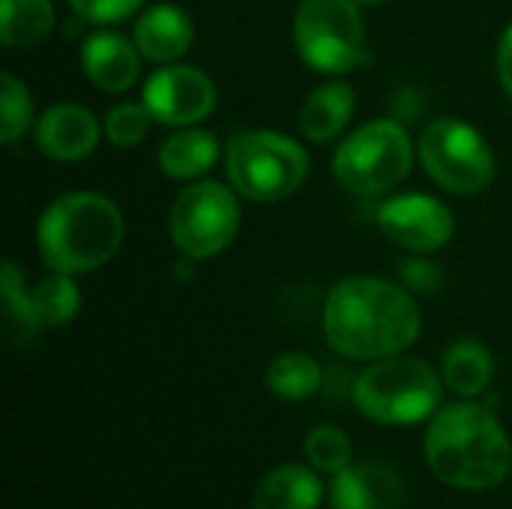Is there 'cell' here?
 Returning <instances> with one entry per match:
<instances>
[{
    "label": "cell",
    "instance_id": "6da1fadb",
    "mask_svg": "<svg viewBox=\"0 0 512 509\" xmlns=\"http://www.w3.org/2000/svg\"><path fill=\"white\" fill-rule=\"evenodd\" d=\"M423 330L420 306L405 285L351 276L324 303L327 345L348 360H384L408 351Z\"/></svg>",
    "mask_w": 512,
    "mask_h": 509
},
{
    "label": "cell",
    "instance_id": "7a4b0ae2",
    "mask_svg": "<svg viewBox=\"0 0 512 509\" xmlns=\"http://www.w3.org/2000/svg\"><path fill=\"white\" fill-rule=\"evenodd\" d=\"M432 474L456 489H495L512 471V441L486 405L459 402L435 414L426 432Z\"/></svg>",
    "mask_w": 512,
    "mask_h": 509
},
{
    "label": "cell",
    "instance_id": "3957f363",
    "mask_svg": "<svg viewBox=\"0 0 512 509\" xmlns=\"http://www.w3.org/2000/svg\"><path fill=\"white\" fill-rule=\"evenodd\" d=\"M120 207L99 192H66L54 198L36 225L39 258L66 276L105 267L123 243Z\"/></svg>",
    "mask_w": 512,
    "mask_h": 509
},
{
    "label": "cell",
    "instance_id": "277c9868",
    "mask_svg": "<svg viewBox=\"0 0 512 509\" xmlns=\"http://www.w3.org/2000/svg\"><path fill=\"white\" fill-rule=\"evenodd\" d=\"M441 402V378L417 357H384L375 360L354 381V405L381 426H411Z\"/></svg>",
    "mask_w": 512,
    "mask_h": 509
},
{
    "label": "cell",
    "instance_id": "5b68a950",
    "mask_svg": "<svg viewBox=\"0 0 512 509\" xmlns=\"http://www.w3.org/2000/svg\"><path fill=\"white\" fill-rule=\"evenodd\" d=\"M411 162L408 129L399 120H369L339 144L333 177L348 195L372 198L396 189L411 174Z\"/></svg>",
    "mask_w": 512,
    "mask_h": 509
},
{
    "label": "cell",
    "instance_id": "8992f818",
    "mask_svg": "<svg viewBox=\"0 0 512 509\" xmlns=\"http://www.w3.org/2000/svg\"><path fill=\"white\" fill-rule=\"evenodd\" d=\"M225 168L237 195L273 204L303 186L309 174V156L288 135L243 132L228 144Z\"/></svg>",
    "mask_w": 512,
    "mask_h": 509
},
{
    "label": "cell",
    "instance_id": "52a82bcc",
    "mask_svg": "<svg viewBox=\"0 0 512 509\" xmlns=\"http://www.w3.org/2000/svg\"><path fill=\"white\" fill-rule=\"evenodd\" d=\"M294 42L306 66L345 75L366 60V30L357 0H300Z\"/></svg>",
    "mask_w": 512,
    "mask_h": 509
},
{
    "label": "cell",
    "instance_id": "ba28073f",
    "mask_svg": "<svg viewBox=\"0 0 512 509\" xmlns=\"http://www.w3.org/2000/svg\"><path fill=\"white\" fill-rule=\"evenodd\" d=\"M426 174L453 195H480L495 177V153L486 138L459 117H438L420 138Z\"/></svg>",
    "mask_w": 512,
    "mask_h": 509
},
{
    "label": "cell",
    "instance_id": "9c48e42d",
    "mask_svg": "<svg viewBox=\"0 0 512 509\" xmlns=\"http://www.w3.org/2000/svg\"><path fill=\"white\" fill-rule=\"evenodd\" d=\"M168 231L183 258L207 261L225 252L240 231L237 195L216 180L192 183L174 198Z\"/></svg>",
    "mask_w": 512,
    "mask_h": 509
},
{
    "label": "cell",
    "instance_id": "30bf717a",
    "mask_svg": "<svg viewBox=\"0 0 512 509\" xmlns=\"http://www.w3.org/2000/svg\"><path fill=\"white\" fill-rule=\"evenodd\" d=\"M144 105L165 126H195L216 108V84L198 66H165L144 84Z\"/></svg>",
    "mask_w": 512,
    "mask_h": 509
},
{
    "label": "cell",
    "instance_id": "8fae6325",
    "mask_svg": "<svg viewBox=\"0 0 512 509\" xmlns=\"http://www.w3.org/2000/svg\"><path fill=\"white\" fill-rule=\"evenodd\" d=\"M378 228L402 249L438 252L441 246L450 243L456 231V219L444 201L423 195V192H411V195H396L381 204Z\"/></svg>",
    "mask_w": 512,
    "mask_h": 509
},
{
    "label": "cell",
    "instance_id": "7c38bea8",
    "mask_svg": "<svg viewBox=\"0 0 512 509\" xmlns=\"http://www.w3.org/2000/svg\"><path fill=\"white\" fill-rule=\"evenodd\" d=\"M330 504L333 509H402L405 486L384 462H351L345 471L333 474Z\"/></svg>",
    "mask_w": 512,
    "mask_h": 509
},
{
    "label": "cell",
    "instance_id": "4fadbf2b",
    "mask_svg": "<svg viewBox=\"0 0 512 509\" xmlns=\"http://www.w3.org/2000/svg\"><path fill=\"white\" fill-rule=\"evenodd\" d=\"M99 144L96 117L75 102L51 105L36 123V147L57 162H78Z\"/></svg>",
    "mask_w": 512,
    "mask_h": 509
},
{
    "label": "cell",
    "instance_id": "5bb4252c",
    "mask_svg": "<svg viewBox=\"0 0 512 509\" xmlns=\"http://www.w3.org/2000/svg\"><path fill=\"white\" fill-rule=\"evenodd\" d=\"M81 66H84V75L93 87H99L105 93H120L138 81L141 51L135 42L123 39L120 33L102 30L84 42Z\"/></svg>",
    "mask_w": 512,
    "mask_h": 509
},
{
    "label": "cell",
    "instance_id": "9a60e30c",
    "mask_svg": "<svg viewBox=\"0 0 512 509\" xmlns=\"http://www.w3.org/2000/svg\"><path fill=\"white\" fill-rule=\"evenodd\" d=\"M192 39H195L192 18L174 3L150 6L135 24V45H138L141 57H147L153 63H171V60L183 57L189 51Z\"/></svg>",
    "mask_w": 512,
    "mask_h": 509
},
{
    "label": "cell",
    "instance_id": "2e32d148",
    "mask_svg": "<svg viewBox=\"0 0 512 509\" xmlns=\"http://www.w3.org/2000/svg\"><path fill=\"white\" fill-rule=\"evenodd\" d=\"M324 495L321 480L306 465H279L267 471L252 492L255 509H318Z\"/></svg>",
    "mask_w": 512,
    "mask_h": 509
},
{
    "label": "cell",
    "instance_id": "e0dca14e",
    "mask_svg": "<svg viewBox=\"0 0 512 509\" xmlns=\"http://www.w3.org/2000/svg\"><path fill=\"white\" fill-rule=\"evenodd\" d=\"M354 114V87L345 81H327L312 90L300 108V132L315 141H333Z\"/></svg>",
    "mask_w": 512,
    "mask_h": 509
},
{
    "label": "cell",
    "instance_id": "ac0fdd59",
    "mask_svg": "<svg viewBox=\"0 0 512 509\" xmlns=\"http://www.w3.org/2000/svg\"><path fill=\"white\" fill-rule=\"evenodd\" d=\"M216 156H219V141L213 132L198 126H183L159 147V168L171 180H195L213 168Z\"/></svg>",
    "mask_w": 512,
    "mask_h": 509
},
{
    "label": "cell",
    "instance_id": "d6986e66",
    "mask_svg": "<svg viewBox=\"0 0 512 509\" xmlns=\"http://www.w3.org/2000/svg\"><path fill=\"white\" fill-rule=\"evenodd\" d=\"M495 363L486 345L477 339H459L444 354V384L465 399L483 396L492 384Z\"/></svg>",
    "mask_w": 512,
    "mask_h": 509
},
{
    "label": "cell",
    "instance_id": "ffe728a7",
    "mask_svg": "<svg viewBox=\"0 0 512 509\" xmlns=\"http://www.w3.org/2000/svg\"><path fill=\"white\" fill-rule=\"evenodd\" d=\"M54 27L51 0H0V42L6 48H33Z\"/></svg>",
    "mask_w": 512,
    "mask_h": 509
},
{
    "label": "cell",
    "instance_id": "44dd1931",
    "mask_svg": "<svg viewBox=\"0 0 512 509\" xmlns=\"http://www.w3.org/2000/svg\"><path fill=\"white\" fill-rule=\"evenodd\" d=\"M81 309V294L78 285L72 282V276L66 273H54L48 279H42L33 291H30V312L36 327H63L69 324Z\"/></svg>",
    "mask_w": 512,
    "mask_h": 509
},
{
    "label": "cell",
    "instance_id": "7402d4cb",
    "mask_svg": "<svg viewBox=\"0 0 512 509\" xmlns=\"http://www.w3.org/2000/svg\"><path fill=\"white\" fill-rule=\"evenodd\" d=\"M324 384V372L318 366V360L306 357V354H279L270 369H267V387L288 402H303L309 396H315Z\"/></svg>",
    "mask_w": 512,
    "mask_h": 509
},
{
    "label": "cell",
    "instance_id": "603a6c76",
    "mask_svg": "<svg viewBox=\"0 0 512 509\" xmlns=\"http://www.w3.org/2000/svg\"><path fill=\"white\" fill-rule=\"evenodd\" d=\"M0 288H3V312H6L9 330L21 339H33L39 333V327H36L33 312H30V288H27L24 273L18 270L15 261H3Z\"/></svg>",
    "mask_w": 512,
    "mask_h": 509
},
{
    "label": "cell",
    "instance_id": "cb8c5ba5",
    "mask_svg": "<svg viewBox=\"0 0 512 509\" xmlns=\"http://www.w3.org/2000/svg\"><path fill=\"white\" fill-rule=\"evenodd\" d=\"M303 453L315 471L339 474L351 465V438L339 426H318L306 435Z\"/></svg>",
    "mask_w": 512,
    "mask_h": 509
},
{
    "label": "cell",
    "instance_id": "d4e9b609",
    "mask_svg": "<svg viewBox=\"0 0 512 509\" xmlns=\"http://www.w3.org/2000/svg\"><path fill=\"white\" fill-rule=\"evenodd\" d=\"M0 87V141L15 144L33 120V99L30 90L12 72H3Z\"/></svg>",
    "mask_w": 512,
    "mask_h": 509
},
{
    "label": "cell",
    "instance_id": "484cf974",
    "mask_svg": "<svg viewBox=\"0 0 512 509\" xmlns=\"http://www.w3.org/2000/svg\"><path fill=\"white\" fill-rule=\"evenodd\" d=\"M153 114L141 102H120L108 111L105 117V135L114 147H135L147 138Z\"/></svg>",
    "mask_w": 512,
    "mask_h": 509
},
{
    "label": "cell",
    "instance_id": "4316f807",
    "mask_svg": "<svg viewBox=\"0 0 512 509\" xmlns=\"http://www.w3.org/2000/svg\"><path fill=\"white\" fill-rule=\"evenodd\" d=\"M75 15L93 24H114L144 6V0H66Z\"/></svg>",
    "mask_w": 512,
    "mask_h": 509
},
{
    "label": "cell",
    "instance_id": "83f0119b",
    "mask_svg": "<svg viewBox=\"0 0 512 509\" xmlns=\"http://www.w3.org/2000/svg\"><path fill=\"white\" fill-rule=\"evenodd\" d=\"M399 276H402V285L408 291H417V294H438L441 285H444V276H441V267L432 264V261H402L399 264Z\"/></svg>",
    "mask_w": 512,
    "mask_h": 509
},
{
    "label": "cell",
    "instance_id": "f1b7e54d",
    "mask_svg": "<svg viewBox=\"0 0 512 509\" xmlns=\"http://www.w3.org/2000/svg\"><path fill=\"white\" fill-rule=\"evenodd\" d=\"M498 78L512 99V24L504 30V36L498 42Z\"/></svg>",
    "mask_w": 512,
    "mask_h": 509
},
{
    "label": "cell",
    "instance_id": "f546056e",
    "mask_svg": "<svg viewBox=\"0 0 512 509\" xmlns=\"http://www.w3.org/2000/svg\"><path fill=\"white\" fill-rule=\"evenodd\" d=\"M360 6H378V3H387V0H357Z\"/></svg>",
    "mask_w": 512,
    "mask_h": 509
}]
</instances>
